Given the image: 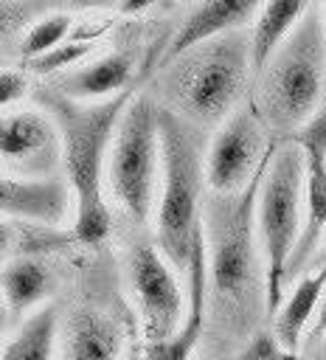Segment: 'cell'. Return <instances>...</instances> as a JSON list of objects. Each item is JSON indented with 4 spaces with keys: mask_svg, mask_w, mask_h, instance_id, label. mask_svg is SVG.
<instances>
[{
    "mask_svg": "<svg viewBox=\"0 0 326 360\" xmlns=\"http://www.w3.org/2000/svg\"><path fill=\"white\" fill-rule=\"evenodd\" d=\"M275 155V152H273ZM267 169L239 194H211L205 208V245H208V290L214 292L211 309L216 312L219 329L228 338H250V326L267 307V292L259 287L264 264H259L256 248V205Z\"/></svg>",
    "mask_w": 326,
    "mask_h": 360,
    "instance_id": "cell-1",
    "label": "cell"
},
{
    "mask_svg": "<svg viewBox=\"0 0 326 360\" xmlns=\"http://www.w3.org/2000/svg\"><path fill=\"white\" fill-rule=\"evenodd\" d=\"M39 110H45L62 135V169L76 197L73 231L79 245H101L110 236V208L101 194V166L107 149H112L118 124L135 98L126 90L107 101H73L51 87L34 93Z\"/></svg>",
    "mask_w": 326,
    "mask_h": 360,
    "instance_id": "cell-2",
    "label": "cell"
},
{
    "mask_svg": "<svg viewBox=\"0 0 326 360\" xmlns=\"http://www.w3.org/2000/svg\"><path fill=\"white\" fill-rule=\"evenodd\" d=\"M250 73V37L239 31L216 37L163 68V107L197 129L225 124L236 112Z\"/></svg>",
    "mask_w": 326,
    "mask_h": 360,
    "instance_id": "cell-3",
    "label": "cell"
},
{
    "mask_svg": "<svg viewBox=\"0 0 326 360\" xmlns=\"http://www.w3.org/2000/svg\"><path fill=\"white\" fill-rule=\"evenodd\" d=\"M326 87V20L312 3L292 37L278 48L259 76L256 110L270 132H298L323 98Z\"/></svg>",
    "mask_w": 326,
    "mask_h": 360,
    "instance_id": "cell-4",
    "label": "cell"
},
{
    "mask_svg": "<svg viewBox=\"0 0 326 360\" xmlns=\"http://www.w3.org/2000/svg\"><path fill=\"white\" fill-rule=\"evenodd\" d=\"M160 200H157V248L171 267L188 270L194 236L202 228L200 197L205 180L202 129L160 107Z\"/></svg>",
    "mask_w": 326,
    "mask_h": 360,
    "instance_id": "cell-5",
    "label": "cell"
},
{
    "mask_svg": "<svg viewBox=\"0 0 326 360\" xmlns=\"http://www.w3.org/2000/svg\"><path fill=\"white\" fill-rule=\"evenodd\" d=\"M304 180H306V163L301 146L295 141L275 146L256 205V233L264 262L267 315L273 318L281 309L287 267L304 228Z\"/></svg>",
    "mask_w": 326,
    "mask_h": 360,
    "instance_id": "cell-6",
    "label": "cell"
},
{
    "mask_svg": "<svg viewBox=\"0 0 326 360\" xmlns=\"http://www.w3.org/2000/svg\"><path fill=\"white\" fill-rule=\"evenodd\" d=\"M157 169L160 104H155L152 96L135 93L110 149V188L135 225H143L152 211Z\"/></svg>",
    "mask_w": 326,
    "mask_h": 360,
    "instance_id": "cell-7",
    "label": "cell"
},
{
    "mask_svg": "<svg viewBox=\"0 0 326 360\" xmlns=\"http://www.w3.org/2000/svg\"><path fill=\"white\" fill-rule=\"evenodd\" d=\"M267 132L256 104L239 107L216 129L205 152V183L214 194H239L270 166L278 143L267 141Z\"/></svg>",
    "mask_w": 326,
    "mask_h": 360,
    "instance_id": "cell-8",
    "label": "cell"
},
{
    "mask_svg": "<svg viewBox=\"0 0 326 360\" xmlns=\"http://www.w3.org/2000/svg\"><path fill=\"white\" fill-rule=\"evenodd\" d=\"M129 267V284L141 309L143 332L149 343L171 338L183 318L188 301L183 298V290L177 284V276L169 264V259L160 253L152 242H135L126 259Z\"/></svg>",
    "mask_w": 326,
    "mask_h": 360,
    "instance_id": "cell-9",
    "label": "cell"
},
{
    "mask_svg": "<svg viewBox=\"0 0 326 360\" xmlns=\"http://www.w3.org/2000/svg\"><path fill=\"white\" fill-rule=\"evenodd\" d=\"M292 141L304 152L306 180H304V228L295 253L287 267V281L298 278L315 259L326 233V107H320L312 121H306Z\"/></svg>",
    "mask_w": 326,
    "mask_h": 360,
    "instance_id": "cell-10",
    "label": "cell"
},
{
    "mask_svg": "<svg viewBox=\"0 0 326 360\" xmlns=\"http://www.w3.org/2000/svg\"><path fill=\"white\" fill-rule=\"evenodd\" d=\"M0 158H3L6 174H17V177L59 174L62 135L56 121L39 107L3 112Z\"/></svg>",
    "mask_w": 326,
    "mask_h": 360,
    "instance_id": "cell-11",
    "label": "cell"
},
{
    "mask_svg": "<svg viewBox=\"0 0 326 360\" xmlns=\"http://www.w3.org/2000/svg\"><path fill=\"white\" fill-rule=\"evenodd\" d=\"M70 200H76V197H73V188L65 174H51V177L3 174V180H0L3 219L62 228L70 214Z\"/></svg>",
    "mask_w": 326,
    "mask_h": 360,
    "instance_id": "cell-12",
    "label": "cell"
},
{
    "mask_svg": "<svg viewBox=\"0 0 326 360\" xmlns=\"http://www.w3.org/2000/svg\"><path fill=\"white\" fill-rule=\"evenodd\" d=\"M261 3L256 0H202V3H191L185 17L180 20L177 31L171 34V39L163 48L160 56V68L171 65L174 59L185 56L188 51L233 34L239 28H244L247 22H253L259 17Z\"/></svg>",
    "mask_w": 326,
    "mask_h": 360,
    "instance_id": "cell-13",
    "label": "cell"
},
{
    "mask_svg": "<svg viewBox=\"0 0 326 360\" xmlns=\"http://www.w3.org/2000/svg\"><path fill=\"white\" fill-rule=\"evenodd\" d=\"M126 329L98 304H76L62 329V360H121Z\"/></svg>",
    "mask_w": 326,
    "mask_h": 360,
    "instance_id": "cell-14",
    "label": "cell"
},
{
    "mask_svg": "<svg viewBox=\"0 0 326 360\" xmlns=\"http://www.w3.org/2000/svg\"><path fill=\"white\" fill-rule=\"evenodd\" d=\"M188 307L180 329L157 343H146V357L149 360H188L191 352L197 349V340L205 326L208 315V245H205V225L194 236V250L188 262Z\"/></svg>",
    "mask_w": 326,
    "mask_h": 360,
    "instance_id": "cell-15",
    "label": "cell"
},
{
    "mask_svg": "<svg viewBox=\"0 0 326 360\" xmlns=\"http://www.w3.org/2000/svg\"><path fill=\"white\" fill-rule=\"evenodd\" d=\"M132 56L107 53L79 70H67L51 90L73 101H107L132 90Z\"/></svg>",
    "mask_w": 326,
    "mask_h": 360,
    "instance_id": "cell-16",
    "label": "cell"
},
{
    "mask_svg": "<svg viewBox=\"0 0 326 360\" xmlns=\"http://www.w3.org/2000/svg\"><path fill=\"white\" fill-rule=\"evenodd\" d=\"M312 3H292V0H273L261 3L259 17L253 20V34H250V68L253 76L259 79L267 62L278 53V48L292 37L298 22L306 17Z\"/></svg>",
    "mask_w": 326,
    "mask_h": 360,
    "instance_id": "cell-17",
    "label": "cell"
},
{
    "mask_svg": "<svg viewBox=\"0 0 326 360\" xmlns=\"http://www.w3.org/2000/svg\"><path fill=\"white\" fill-rule=\"evenodd\" d=\"M323 295H326V264L323 267H315L309 276H304L292 287V292L287 295V301L281 304L278 315L273 318L275 321L273 323V332H275V338L287 349H292V352L301 349L304 335H306V326L318 315Z\"/></svg>",
    "mask_w": 326,
    "mask_h": 360,
    "instance_id": "cell-18",
    "label": "cell"
},
{
    "mask_svg": "<svg viewBox=\"0 0 326 360\" xmlns=\"http://www.w3.org/2000/svg\"><path fill=\"white\" fill-rule=\"evenodd\" d=\"M56 276L42 259H6L0 273L6 315H22L53 292Z\"/></svg>",
    "mask_w": 326,
    "mask_h": 360,
    "instance_id": "cell-19",
    "label": "cell"
},
{
    "mask_svg": "<svg viewBox=\"0 0 326 360\" xmlns=\"http://www.w3.org/2000/svg\"><path fill=\"white\" fill-rule=\"evenodd\" d=\"M79 245V236L73 228H51V225H34V222H17L3 219V256L8 259H39L45 253L67 250Z\"/></svg>",
    "mask_w": 326,
    "mask_h": 360,
    "instance_id": "cell-20",
    "label": "cell"
},
{
    "mask_svg": "<svg viewBox=\"0 0 326 360\" xmlns=\"http://www.w3.org/2000/svg\"><path fill=\"white\" fill-rule=\"evenodd\" d=\"M59 335V309L53 304H45L42 309L31 312L17 335L3 343L0 360H53Z\"/></svg>",
    "mask_w": 326,
    "mask_h": 360,
    "instance_id": "cell-21",
    "label": "cell"
},
{
    "mask_svg": "<svg viewBox=\"0 0 326 360\" xmlns=\"http://www.w3.org/2000/svg\"><path fill=\"white\" fill-rule=\"evenodd\" d=\"M70 28H73V17L65 14V11H56V14L42 17L37 25L28 28V34H25L22 42H20L22 59L31 62V59H39V56H45L48 51L59 48L62 42H67Z\"/></svg>",
    "mask_w": 326,
    "mask_h": 360,
    "instance_id": "cell-22",
    "label": "cell"
},
{
    "mask_svg": "<svg viewBox=\"0 0 326 360\" xmlns=\"http://www.w3.org/2000/svg\"><path fill=\"white\" fill-rule=\"evenodd\" d=\"M90 51H93V42H90V39H67V42H62L59 48L48 51L45 56L31 59V62H28V68H31V73H37V76L62 73V70H67V68L79 65Z\"/></svg>",
    "mask_w": 326,
    "mask_h": 360,
    "instance_id": "cell-23",
    "label": "cell"
},
{
    "mask_svg": "<svg viewBox=\"0 0 326 360\" xmlns=\"http://www.w3.org/2000/svg\"><path fill=\"white\" fill-rule=\"evenodd\" d=\"M233 360H306V357H304L301 352L287 349V346L275 338V332L256 329V332L244 340V346L239 349V354H236Z\"/></svg>",
    "mask_w": 326,
    "mask_h": 360,
    "instance_id": "cell-24",
    "label": "cell"
},
{
    "mask_svg": "<svg viewBox=\"0 0 326 360\" xmlns=\"http://www.w3.org/2000/svg\"><path fill=\"white\" fill-rule=\"evenodd\" d=\"M25 90H28L25 76L14 68H3V73H0V104H3L6 112H8V107H14L25 96Z\"/></svg>",
    "mask_w": 326,
    "mask_h": 360,
    "instance_id": "cell-25",
    "label": "cell"
},
{
    "mask_svg": "<svg viewBox=\"0 0 326 360\" xmlns=\"http://www.w3.org/2000/svg\"><path fill=\"white\" fill-rule=\"evenodd\" d=\"M320 338H326V295H323V301H320V309H318V315H315V323H312V332H309L306 343H315V340H320Z\"/></svg>",
    "mask_w": 326,
    "mask_h": 360,
    "instance_id": "cell-26",
    "label": "cell"
},
{
    "mask_svg": "<svg viewBox=\"0 0 326 360\" xmlns=\"http://www.w3.org/2000/svg\"><path fill=\"white\" fill-rule=\"evenodd\" d=\"M309 352H306V360H326V338L315 340V343H306Z\"/></svg>",
    "mask_w": 326,
    "mask_h": 360,
    "instance_id": "cell-27",
    "label": "cell"
},
{
    "mask_svg": "<svg viewBox=\"0 0 326 360\" xmlns=\"http://www.w3.org/2000/svg\"><path fill=\"white\" fill-rule=\"evenodd\" d=\"M126 360H149V357H146V349L143 346H132L129 354H126Z\"/></svg>",
    "mask_w": 326,
    "mask_h": 360,
    "instance_id": "cell-28",
    "label": "cell"
},
{
    "mask_svg": "<svg viewBox=\"0 0 326 360\" xmlns=\"http://www.w3.org/2000/svg\"><path fill=\"white\" fill-rule=\"evenodd\" d=\"M312 264H315V267H323V264H326V242H323V245H320V250L315 253V259H312Z\"/></svg>",
    "mask_w": 326,
    "mask_h": 360,
    "instance_id": "cell-29",
    "label": "cell"
},
{
    "mask_svg": "<svg viewBox=\"0 0 326 360\" xmlns=\"http://www.w3.org/2000/svg\"><path fill=\"white\" fill-rule=\"evenodd\" d=\"M211 360H228V357H211ZM230 360H233V357H230Z\"/></svg>",
    "mask_w": 326,
    "mask_h": 360,
    "instance_id": "cell-30",
    "label": "cell"
},
{
    "mask_svg": "<svg viewBox=\"0 0 326 360\" xmlns=\"http://www.w3.org/2000/svg\"><path fill=\"white\" fill-rule=\"evenodd\" d=\"M320 6H323V20H326V3H320Z\"/></svg>",
    "mask_w": 326,
    "mask_h": 360,
    "instance_id": "cell-31",
    "label": "cell"
}]
</instances>
